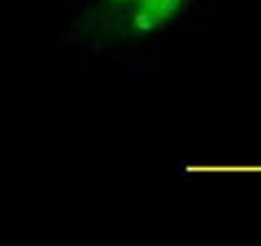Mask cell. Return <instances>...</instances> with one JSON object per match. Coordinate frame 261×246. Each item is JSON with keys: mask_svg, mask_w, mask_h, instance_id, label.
<instances>
[{"mask_svg": "<svg viewBox=\"0 0 261 246\" xmlns=\"http://www.w3.org/2000/svg\"><path fill=\"white\" fill-rule=\"evenodd\" d=\"M207 0H79L61 33L74 59L137 53L174 37L205 11Z\"/></svg>", "mask_w": 261, "mask_h": 246, "instance_id": "obj_1", "label": "cell"}]
</instances>
